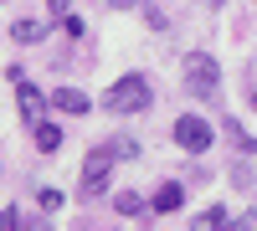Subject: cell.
Masks as SVG:
<instances>
[{
    "label": "cell",
    "instance_id": "1",
    "mask_svg": "<svg viewBox=\"0 0 257 231\" xmlns=\"http://www.w3.org/2000/svg\"><path fill=\"white\" fill-rule=\"evenodd\" d=\"M103 103H108L113 113H144V108H149V82H144V77H118Z\"/></svg>",
    "mask_w": 257,
    "mask_h": 231
},
{
    "label": "cell",
    "instance_id": "2",
    "mask_svg": "<svg viewBox=\"0 0 257 231\" xmlns=\"http://www.w3.org/2000/svg\"><path fill=\"white\" fill-rule=\"evenodd\" d=\"M185 82H190V93L211 98V93H216V57L190 52V57H185Z\"/></svg>",
    "mask_w": 257,
    "mask_h": 231
},
{
    "label": "cell",
    "instance_id": "3",
    "mask_svg": "<svg viewBox=\"0 0 257 231\" xmlns=\"http://www.w3.org/2000/svg\"><path fill=\"white\" fill-rule=\"evenodd\" d=\"M113 144H103V149L88 154V164H82V195H98L103 185H108V170H113Z\"/></svg>",
    "mask_w": 257,
    "mask_h": 231
},
{
    "label": "cell",
    "instance_id": "4",
    "mask_svg": "<svg viewBox=\"0 0 257 231\" xmlns=\"http://www.w3.org/2000/svg\"><path fill=\"white\" fill-rule=\"evenodd\" d=\"M175 139H180V149L206 154V149H211V123H206V118H180V123H175Z\"/></svg>",
    "mask_w": 257,
    "mask_h": 231
},
{
    "label": "cell",
    "instance_id": "5",
    "mask_svg": "<svg viewBox=\"0 0 257 231\" xmlns=\"http://www.w3.org/2000/svg\"><path fill=\"white\" fill-rule=\"evenodd\" d=\"M16 103H21V113H26V123H31V129H36V123H41V113H47V98H41V93L31 88L26 77L16 82Z\"/></svg>",
    "mask_w": 257,
    "mask_h": 231
},
{
    "label": "cell",
    "instance_id": "6",
    "mask_svg": "<svg viewBox=\"0 0 257 231\" xmlns=\"http://www.w3.org/2000/svg\"><path fill=\"white\" fill-rule=\"evenodd\" d=\"M52 103H57L62 113H77V118L88 113V93H77V88H57V93H52Z\"/></svg>",
    "mask_w": 257,
    "mask_h": 231
},
{
    "label": "cell",
    "instance_id": "7",
    "mask_svg": "<svg viewBox=\"0 0 257 231\" xmlns=\"http://www.w3.org/2000/svg\"><path fill=\"white\" fill-rule=\"evenodd\" d=\"M180 200H185V190H180V185H160V195H155V211H180Z\"/></svg>",
    "mask_w": 257,
    "mask_h": 231
},
{
    "label": "cell",
    "instance_id": "8",
    "mask_svg": "<svg viewBox=\"0 0 257 231\" xmlns=\"http://www.w3.org/2000/svg\"><path fill=\"white\" fill-rule=\"evenodd\" d=\"M41 36H47V26H41V21H16V41H21V47H36Z\"/></svg>",
    "mask_w": 257,
    "mask_h": 231
},
{
    "label": "cell",
    "instance_id": "9",
    "mask_svg": "<svg viewBox=\"0 0 257 231\" xmlns=\"http://www.w3.org/2000/svg\"><path fill=\"white\" fill-rule=\"evenodd\" d=\"M36 144H41V149L52 154L57 144H62V134H57V123H47V118H41V123H36Z\"/></svg>",
    "mask_w": 257,
    "mask_h": 231
},
{
    "label": "cell",
    "instance_id": "10",
    "mask_svg": "<svg viewBox=\"0 0 257 231\" xmlns=\"http://www.w3.org/2000/svg\"><path fill=\"white\" fill-rule=\"evenodd\" d=\"M113 205H118L123 216H139V211H144V200H139L134 190H118V195H113Z\"/></svg>",
    "mask_w": 257,
    "mask_h": 231
},
{
    "label": "cell",
    "instance_id": "11",
    "mask_svg": "<svg viewBox=\"0 0 257 231\" xmlns=\"http://www.w3.org/2000/svg\"><path fill=\"white\" fill-rule=\"evenodd\" d=\"M36 200H41V211H62V190H41Z\"/></svg>",
    "mask_w": 257,
    "mask_h": 231
},
{
    "label": "cell",
    "instance_id": "12",
    "mask_svg": "<svg viewBox=\"0 0 257 231\" xmlns=\"http://www.w3.org/2000/svg\"><path fill=\"white\" fill-rule=\"evenodd\" d=\"M221 221H226V211H221V205H211V211H201L196 226H221Z\"/></svg>",
    "mask_w": 257,
    "mask_h": 231
},
{
    "label": "cell",
    "instance_id": "13",
    "mask_svg": "<svg viewBox=\"0 0 257 231\" xmlns=\"http://www.w3.org/2000/svg\"><path fill=\"white\" fill-rule=\"evenodd\" d=\"M62 26H67V36H82L88 26H82V16H62Z\"/></svg>",
    "mask_w": 257,
    "mask_h": 231
},
{
    "label": "cell",
    "instance_id": "14",
    "mask_svg": "<svg viewBox=\"0 0 257 231\" xmlns=\"http://www.w3.org/2000/svg\"><path fill=\"white\" fill-rule=\"evenodd\" d=\"M0 226H6V231H16V226H21V211H16V205H11V211H0Z\"/></svg>",
    "mask_w": 257,
    "mask_h": 231
},
{
    "label": "cell",
    "instance_id": "15",
    "mask_svg": "<svg viewBox=\"0 0 257 231\" xmlns=\"http://www.w3.org/2000/svg\"><path fill=\"white\" fill-rule=\"evenodd\" d=\"M47 6H52V16L62 21V16H72V0H47Z\"/></svg>",
    "mask_w": 257,
    "mask_h": 231
},
{
    "label": "cell",
    "instance_id": "16",
    "mask_svg": "<svg viewBox=\"0 0 257 231\" xmlns=\"http://www.w3.org/2000/svg\"><path fill=\"white\" fill-rule=\"evenodd\" d=\"M108 6H118V11H128V6H134V0H108Z\"/></svg>",
    "mask_w": 257,
    "mask_h": 231
},
{
    "label": "cell",
    "instance_id": "17",
    "mask_svg": "<svg viewBox=\"0 0 257 231\" xmlns=\"http://www.w3.org/2000/svg\"><path fill=\"white\" fill-rule=\"evenodd\" d=\"M206 6H226V0H206Z\"/></svg>",
    "mask_w": 257,
    "mask_h": 231
}]
</instances>
